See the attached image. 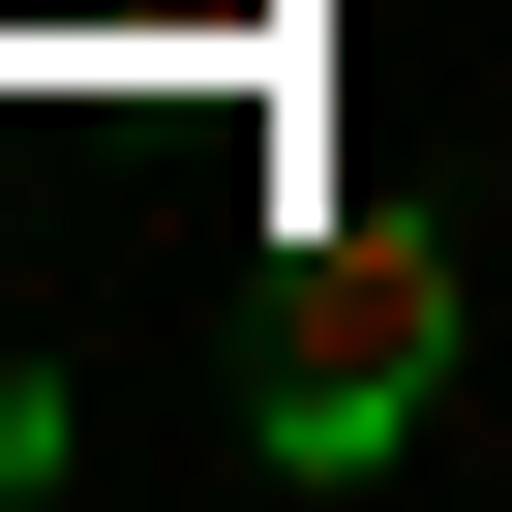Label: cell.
<instances>
[{
	"mask_svg": "<svg viewBox=\"0 0 512 512\" xmlns=\"http://www.w3.org/2000/svg\"><path fill=\"white\" fill-rule=\"evenodd\" d=\"M422 392H452V241L422 211H302L272 241V332H241V452L362 482V452H422Z\"/></svg>",
	"mask_w": 512,
	"mask_h": 512,
	"instance_id": "obj_1",
	"label": "cell"
},
{
	"mask_svg": "<svg viewBox=\"0 0 512 512\" xmlns=\"http://www.w3.org/2000/svg\"><path fill=\"white\" fill-rule=\"evenodd\" d=\"M31 482H61V392H31V362H0V512H31Z\"/></svg>",
	"mask_w": 512,
	"mask_h": 512,
	"instance_id": "obj_2",
	"label": "cell"
}]
</instances>
